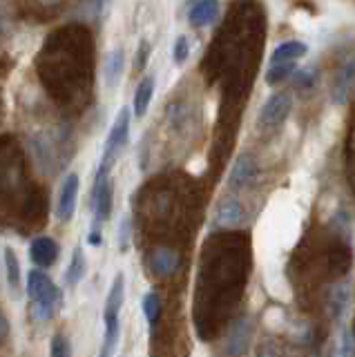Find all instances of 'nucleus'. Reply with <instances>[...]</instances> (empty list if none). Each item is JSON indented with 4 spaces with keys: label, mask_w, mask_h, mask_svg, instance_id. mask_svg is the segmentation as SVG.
I'll return each mask as SVG.
<instances>
[{
    "label": "nucleus",
    "mask_w": 355,
    "mask_h": 357,
    "mask_svg": "<svg viewBox=\"0 0 355 357\" xmlns=\"http://www.w3.org/2000/svg\"><path fill=\"white\" fill-rule=\"evenodd\" d=\"M355 94V52L347 54L340 61L335 74L331 81V100L335 105L349 103V98Z\"/></svg>",
    "instance_id": "nucleus-3"
},
{
    "label": "nucleus",
    "mask_w": 355,
    "mask_h": 357,
    "mask_svg": "<svg viewBox=\"0 0 355 357\" xmlns=\"http://www.w3.org/2000/svg\"><path fill=\"white\" fill-rule=\"evenodd\" d=\"M27 295L31 299V310L36 319H50L61 306V288L52 282L47 273L29 271L27 275Z\"/></svg>",
    "instance_id": "nucleus-1"
},
{
    "label": "nucleus",
    "mask_w": 355,
    "mask_h": 357,
    "mask_svg": "<svg viewBox=\"0 0 355 357\" xmlns=\"http://www.w3.org/2000/svg\"><path fill=\"white\" fill-rule=\"evenodd\" d=\"M188 54H190V50H188V38L186 36H179L174 43V50H172V59L176 65H183L186 59H188Z\"/></svg>",
    "instance_id": "nucleus-25"
},
{
    "label": "nucleus",
    "mask_w": 355,
    "mask_h": 357,
    "mask_svg": "<svg viewBox=\"0 0 355 357\" xmlns=\"http://www.w3.org/2000/svg\"><path fill=\"white\" fill-rule=\"evenodd\" d=\"M29 3L38 9H54V7H59L63 0H29Z\"/></svg>",
    "instance_id": "nucleus-29"
},
{
    "label": "nucleus",
    "mask_w": 355,
    "mask_h": 357,
    "mask_svg": "<svg viewBox=\"0 0 355 357\" xmlns=\"http://www.w3.org/2000/svg\"><path fill=\"white\" fill-rule=\"evenodd\" d=\"M353 333H355V326H353Z\"/></svg>",
    "instance_id": "nucleus-32"
},
{
    "label": "nucleus",
    "mask_w": 355,
    "mask_h": 357,
    "mask_svg": "<svg viewBox=\"0 0 355 357\" xmlns=\"http://www.w3.org/2000/svg\"><path fill=\"white\" fill-rule=\"evenodd\" d=\"M179 268V255L170 248H159L150 255V271L157 277H168Z\"/></svg>",
    "instance_id": "nucleus-11"
},
{
    "label": "nucleus",
    "mask_w": 355,
    "mask_h": 357,
    "mask_svg": "<svg viewBox=\"0 0 355 357\" xmlns=\"http://www.w3.org/2000/svg\"><path fill=\"white\" fill-rule=\"evenodd\" d=\"M112 181L109 176L96 174L92 188V210H94V226H101L112 215Z\"/></svg>",
    "instance_id": "nucleus-5"
},
{
    "label": "nucleus",
    "mask_w": 355,
    "mask_h": 357,
    "mask_svg": "<svg viewBox=\"0 0 355 357\" xmlns=\"http://www.w3.org/2000/svg\"><path fill=\"white\" fill-rule=\"evenodd\" d=\"M150 43L148 40H141L139 43V50H137V59H135V67L137 70H143V67L148 65V59H150Z\"/></svg>",
    "instance_id": "nucleus-26"
},
{
    "label": "nucleus",
    "mask_w": 355,
    "mask_h": 357,
    "mask_svg": "<svg viewBox=\"0 0 355 357\" xmlns=\"http://www.w3.org/2000/svg\"><path fill=\"white\" fill-rule=\"evenodd\" d=\"M103 237H101V226H92L90 234H87V243L90 245H101Z\"/></svg>",
    "instance_id": "nucleus-28"
},
{
    "label": "nucleus",
    "mask_w": 355,
    "mask_h": 357,
    "mask_svg": "<svg viewBox=\"0 0 355 357\" xmlns=\"http://www.w3.org/2000/svg\"><path fill=\"white\" fill-rule=\"evenodd\" d=\"M5 271H7V282L12 288L20 286V261L12 248L5 250Z\"/></svg>",
    "instance_id": "nucleus-21"
},
{
    "label": "nucleus",
    "mask_w": 355,
    "mask_h": 357,
    "mask_svg": "<svg viewBox=\"0 0 355 357\" xmlns=\"http://www.w3.org/2000/svg\"><path fill=\"white\" fill-rule=\"evenodd\" d=\"M219 14V0H197L192 5L188 20L192 27H208Z\"/></svg>",
    "instance_id": "nucleus-12"
},
{
    "label": "nucleus",
    "mask_w": 355,
    "mask_h": 357,
    "mask_svg": "<svg viewBox=\"0 0 355 357\" xmlns=\"http://www.w3.org/2000/svg\"><path fill=\"white\" fill-rule=\"evenodd\" d=\"M248 340H250V328H248V321H239L235 328H232L230 335V342H228V355L237 357L243 351L248 349Z\"/></svg>",
    "instance_id": "nucleus-16"
},
{
    "label": "nucleus",
    "mask_w": 355,
    "mask_h": 357,
    "mask_svg": "<svg viewBox=\"0 0 355 357\" xmlns=\"http://www.w3.org/2000/svg\"><path fill=\"white\" fill-rule=\"evenodd\" d=\"M291 76H293L295 87H299V89H310V87L315 85V78H317L315 70H310V67H304V70H297V72H293Z\"/></svg>",
    "instance_id": "nucleus-23"
},
{
    "label": "nucleus",
    "mask_w": 355,
    "mask_h": 357,
    "mask_svg": "<svg viewBox=\"0 0 355 357\" xmlns=\"http://www.w3.org/2000/svg\"><path fill=\"white\" fill-rule=\"evenodd\" d=\"M243 221V208L237 199H224L215 212L217 228H237Z\"/></svg>",
    "instance_id": "nucleus-9"
},
{
    "label": "nucleus",
    "mask_w": 355,
    "mask_h": 357,
    "mask_svg": "<svg viewBox=\"0 0 355 357\" xmlns=\"http://www.w3.org/2000/svg\"><path fill=\"white\" fill-rule=\"evenodd\" d=\"M109 5V0H96V11L101 14V11H105V7Z\"/></svg>",
    "instance_id": "nucleus-31"
},
{
    "label": "nucleus",
    "mask_w": 355,
    "mask_h": 357,
    "mask_svg": "<svg viewBox=\"0 0 355 357\" xmlns=\"http://www.w3.org/2000/svg\"><path fill=\"white\" fill-rule=\"evenodd\" d=\"M123 50H114L112 54L107 56V61H105V81L109 87H114L119 83V78H121V72H123Z\"/></svg>",
    "instance_id": "nucleus-17"
},
{
    "label": "nucleus",
    "mask_w": 355,
    "mask_h": 357,
    "mask_svg": "<svg viewBox=\"0 0 355 357\" xmlns=\"http://www.w3.org/2000/svg\"><path fill=\"white\" fill-rule=\"evenodd\" d=\"M255 178H257V161H255L250 154L237 156V161L232 165L230 176H228V185L232 190H243V188H248Z\"/></svg>",
    "instance_id": "nucleus-7"
},
{
    "label": "nucleus",
    "mask_w": 355,
    "mask_h": 357,
    "mask_svg": "<svg viewBox=\"0 0 355 357\" xmlns=\"http://www.w3.org/2000/svg\"><path fill=\"white\" fill-rule=\"evenodd\" d=\"M295 72V63L293 61H284V63H271L269 72H266V83L269 85H277L286 81L288 76Z\"/></svg>",
    "instance_id": "nucleus-20"
},
{
    "label": "nucleus",
    "mask_w": 355,
    "mask_h": 357,
    "mask_svg": "<svg viewBox=\"0 0 355 357\" xmlns=\"http://www.w3.org/2000/svg\"><path fill=\"white\" fill-rule=\"evenodd\" d=\"M344 170H347V181H349V188L355 197V105L351 109L347 141H344Z\"/></svg>",
    "instance_id": "nucleus-10"
},
{
    "label": "nucleus",
    "mask_w": 355,
    "mask_h": 357,
    "mask_svg": "<svg viewBox=\"0 0 355 357\" xmlns=\"http://www.w3.org/2000/svg\"><path fill=\"white\" fill-rule=\"evenodd\" d=\"M79 174H68L61 185L59 204H56V217L61 221H70L76 212V201H79Z\"/></svg>",
    "instance_id": "nucleus-6"
},
{
    "label": "nucleus",
    "mask_w": 355,
    "mask_h": 357,
    "mask_svg": "<svg viewBox=\"0 0 355 357\" xmlns=\"http://www.w3.org/2000/svg\"><path fill=\"white\" fill-rule=\"evenodd\" d=\"M128 239H130V221L123 219V223H121V234H119V248L121 250H128Z\"/></svg>",
    "instance_id": "nucleus-27"
},
{
    "label": "nucleus",
    "mask_w": 355,
    "mask_h": 357,
    "mask_svg": "<svg viewBox=\"0 0 355 357\" xmlns=\"http://www.w3.org/2000/svg\"><path fill=\"white\" fill-rule=\"evenodd\" d=\"M347 304H349V288L344 284H340L328 293V312H331V317L333 319L342 317V312H344V308H347Z\"/></svg>",
    "instance_id": "nucleus-18"
},
{
    "label": "nucleus",
    "mask_w": 355,
    "mask_h": 357,
    "mask_svg": "<svg viewBox=\"0 0 355 357\" xmlns=\"http://www.w3.org/2000/svg\"><path fill=\"white\" fill-rule=\"evenodd\" d=\"M130 119H132V112L128 107H121L119 116L114 121V126H112V130H109L107 139H105L101 163H98V172L96 174L109 176L112 167L119 161V156L123 154L126 145H128V139H130Z\"/></svg>",
    "instance_id": "nucleus-2"
},
{
    "label": "nucleus",
    "mask_w": 355,
    "mask_h": 357,
    "mask_svg": "<svg viewBox=\"0 0 355 357\" xmlns=\"http://www.w3.org/2000/svg\"><path fill=\"white\" fill-rule=\"evenodd\" d=\"M7 335H9V321L5 317V312L0 310V342H5Z\"/></svg>",
    "instance_id": "nucleus-30"
},
{
    "label": "nucleus",
    "mask_w": 355,
    "mask_h": 357,
    "mask_svg": "<svg viewBox=\"0 0 355 357\" xmlns=\"http://www.w3.org/2000/svg\"><path fill=\"white\" fill-rule=\"evenodd\" d=\"M52 357H72V346L70 340L63 335H54L52 340Z\"/></svg>",
    "instance_id": "nucleus-24"
},
{
    "label": "nucleus",
    "mask_w": 355,
    "mask_h": 357,
    "mask_svg": "<svg viewBox=\"0 0 355 357\" xmlns=\"http://www.w3.org/2000/svg\"><path fill=\"white\" fill-rule=\"evenodd\" d=\"M59 252H61L59 243L54 241L52 237H38V239L31 241V245H29L31 261H34L36 266H40V268H50V266L56 264Z\"/></svg>",
    "instance_id": "nucleus-8"
},
{
    "label": "nucleus",
    "mask_w": 355,
    "mask_h": 357,
    "mask_svg": "<svg viewBox=\"0 0 355 357\" xmlns=\"http://www.w3.org/2000/svg\"><path fill=\"white\" fill-rule=\"evenodd\" d=\"M293 107V96L288 92H277L273 94L259 109V123L264 128H280L288 119Z\"/></svg>",
    "instance_id": "nucleus-4"
},
{
    "label": "nucleus",
    "mask_w": 355,
    "mask_h": 357,
    "mask_svg": "<svg viewBox=\"0 0 355 357\" xmlns=\"http://www.w3.org/2000/svg\"><path fill=\"white\" fill-rule=\"evenodd\" d=\"M85 275V255H83V248H76L72 252V261L68 266V271H65V282L68 286H76L83 279Z\"/></svg>",
    "instance_id": "nucleus-19"
},
{
    "label": "nucleus",
    "mask_w": 355,
    "mask_h": 357,
    "mask_svg": "<svg viewBox=\"0 0 355 357\" xmlns=\"http://www.w3.org/2000/svg\"><path fill=\"white\" fill-rule=\"evenodd\" d=\"M123 297H126V279L119 273L112 282V288H109V293H107L103 317H116L121 306H123Z\"/></svg>",
    "instance_id": "nucleus-13"
},
{
    "label": "nucleus",
    "mask_w": 355,
    "mask_h": 357,
    "mask_svg": "<svg viewBox=\"0 0 355 357\" xmlns=\"http://www.w3.org/2000/svg\"><path fill=\"white\" fill-rule=\"evenodd\" d=\"M154 94V76H143L141 83L137 85V92H135V105H132V112L137 116H143L150 107V100Z\"/></svg>",
    "instance_id": "nucleus-14"
},
{
    "label": "nucleus",
    "mask_w": 355,
    "mask_h": 357,
    "mask_svg": "<svg viewBox=\"0 0 355 357\" xmlns=\"http://www.w3.org/2000/svg\"><path fill=\"white\" fill-rule=\"evenodd\" d=\"M306 45L299 40H286L277 45L275 52L271 54V63H284V61H297L306 54Z\"/></svg>",
    "instance_id": "nucleus-15"
},
{
    "label": "nucleus",
    "mask_w": 355,
    "mask_h": 357,
    "mask_svg": "<svg viewBox=\"0 0 355 357\" xmlns=\"http://www.w3.org/2000/svg\"><path fill=\"white\" fill-rule=\"evenodd\" d=\"M143 312H146V319L150 324H157L161 315V299L157 293H148L143 297Z\"/></svg>",
    "instance_id": "nucleus-22"
}]
</instances>
